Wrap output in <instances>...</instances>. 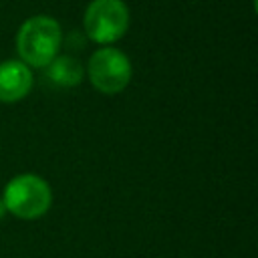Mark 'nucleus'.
<instances>
[{
    "instance_id": "obj_1",
    "label": "nucleus",
    "mask_w": 258,
    "mask_h": 258,
    "mask_svg": "<svg viewBox=\"0 0 258 258\" xmlns=\"http://www.w3.org/2000/svg\"><path fill=\"white\" fill-rule=\"evenodd\" d=\"M60 44L62 28L58 20L48 14L26 18L16 32L18 58L30 69H44L60 52Z\"/></svg>"
},
{
    "instance_id": "obj_2",
    "label": "nucleus",
    "mask_w": 258,
    "mask_h": 258,
    "mask_svg": "<svg viewBox=\"0 0 258 258\" xmlns=\"http://www.w3.org/2000/svg\"><path fill=\"white\" fill-rule=\"evenodd\" d=\"M4 208L10 216L18 220H38L52 206V189L48 181L36 173L14 175L2 191Z\"/></svg>"
},
{
    "instance_id": "obj_3",
    "label": "nucleus",
    "mask_w": 258,
    "mask_h": 258,
    "mask_svg": "<svg viewBox=\"0 0 258 258\" xmlns=\"http://www.w3.org/2000/svg\"><path fill=\"white\" fill-rule=\"evenodd\" d=\"M131 14L125 0H91L83 14V28L89 40L113 46L129 30Z\"/></svg>"
},
{
    "instance_id": "obj_4",
    "label": "nucleus",
    "mask_w": 258,
    "mask_h": 258,
    "mask_svg": "<svg viewBox=\"0 0 258 258\" xmlns=\"http://www.w3.org/2000/svg\"><path fill=\"white\" fill-rule=\"evenodd\" d=\"M87 77L93 85L103 95H117L127 89L133 77V64L129 56L113 46H101L97 48L87 62Z\"/></svg>"
},
{
    "instance_id": "obj_5",
    "label": "nucleus",
    "mask_w": 258,
    "mask_h": 258,
    "mask_svg": "<svg viewBox=\"0 0 258 258\" xmlns=\"http://www.w3.org/2000/svg\"><path fill=\"white\" fill-rule=\"evenodd\" d=\"M32 69L20 58H6L0 62V103L12 105L22 101L32 89Z\"/></svg>"
},
{
    "instance_id": "obj_6",
    "label": "nucleus",
    "mask_w": 258,
    "mask_h": 258,
    "mask_svg": "<svg viewBox=\"0 0 258 258\" xmlns=\"http://www.w3.org/2000/svg\"><path fill=\"white\" fill-rule=\"evenodd\" d=\"M46 77L58 87H77L83 81V64L69 54H56L46 67Z\"/></svg>"
},
{
    "instance_id": "obj_7",
    "label": "nucleus",
    "mask_w": 258,
    "mask_h": 258,
    "mask_svg": "<svg viewBox=\"0 0 258 258\" xmlns=\"http://www.w3.org/2000/svg\"><path fill=\"white\" fill-rule=\"evenodd\" d=\"M6 214H8V212H6V208H4V202H2V198H0V220H2Z\"/></svg>"
}]
</instances>
